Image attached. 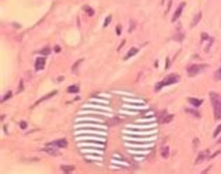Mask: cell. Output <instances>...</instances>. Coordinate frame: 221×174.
Segmentation results:
<instances>
[{
	"label": "cell",
	"instance_id": "2e32d148",
	"mask_svg": "<svg viewBox=\"0 0 221 174\" xmlns=\"http://www.w3.org/2000/svg\"><path fill=\"white\" fill-rule=\"evenodd\" d=\"M60 169H62V171H66V173H70V171L74 170V167L73 166H62Z\"/></svg>",
	"mask_w": 221,
	"mask_h": 174
},
{
	"label": "cell",
	"instance_id": "4316f807",
	"mask_svg": "<svg viewBox=\"0 0 221 174\" xmlns=\"http://www.w3.org/2000/svg\"><path fill=\"white\" fill-rule=\"evenodd\" d=\"M193 145L196 146V145H199V139H193Z\"/></svg>",
	"mask_w": 221,
	"mask_h": 174
},
{
	"label": "cell",
	"instance_id": "d4e9b609",
	"mask_svg": "<svg viewBox=\"0 0 221 174\" xmlns=\"http://www.w3.org/2000/svg\"><path fill=\"white\" fill-rule=\"evenodd\" d=\"M20 126L23 128V129H25V128H27V124H25V122H21V124H20Z\"/></svg>",
	"mask_w": 221,
	"mask_h": 174
},
{
	"label": "cell",
	"instance_id": "5b68a950",
	"mask_svg": "<svg viewBox=\"0 0 221 174\" xmlns=\"http://www.w3.org/2000/svg\"><path fill=\"white\" fill-rule=\"evenodd\" d=\"M183 7H185V3H181L179 6H178V8L175 10V13H174V17H172V21H176V20L181 17V13H182Z\"/></svg>",
	"mask_w": 221,
	"mask_h": 174
},
{
	"label": "cell",
	"instance_id": "7c38bea8",
	"mask_svg": "<svg viewBox=\"0 0 221 174\" xmlns=\"http://www.w3.org/2000/svg\"><path fill=\"white\" fill-rule=\"evenodd\" d=\"M185 111H186L187 114H191V115L196 117V118H200V114H199V111H194V110H191V108H185Z\"/></svg>",
	"mask_w": 221,
	"mask_h": 174
},
{
	"label": "cell",
	"instance_id": "8992f818",
	"mask_svg": "<svg viewBox=\"0 0 221 174\" xmlns=\"http://www.w3.org/2000/svg\"><path fill=\"white\" fill-rule=\"evenodd\" d=\"M48 145H50V146H57V147H66L67 146V140L66 139H57V140H55V142H52V143H48Z\"/></svg>",
	"mask_w": 221,
	"mask_h": 174
},
{
	"label": "cell",
	"instance_id": "ffe728a7",
	"mask_svg": "<svg viewBox=\"0 0 221 174\" xmlns=\"http://www.w3.org/2000/svg\"><path fill=\"white\" fill-rule=\"evenodd\" d=\"M110 21H112V17H110V16H108L107 18H105V21H104V27H108V24H109Z\"/></svg>",
	"mask_w": 221,
	"mask_h": 174
},
{
	"label": "cell",
	"instance_id": "ba28073f",
	"mask_svg": "<svg viewBox=\"0 0 221 174\" xmlns=\"http://www.w3.org/2000/svg\"><path fill=\"white\" fill-rule=\"evenodd\" d=\"M45 62H46V59H45V58H38V59H37V62H35V70H41V69H43V66H45Z\"/></svg>",
	"mask_w": 221,
	"mask_h": 174
},
{
	"label": "cell",
	"instance_id": "44dd1931",
	"mask_svg": "<svg viewBox=\"0 0 221 174\" xmlns=\"http://www.w3.org/2000/svg\"><path fill=\"white\" fill-rule=\"evenodd\" d=\"M172 118H174V117H172V115H167V117H165V118H162V122H171V121H172Z\"/></svg>",
	"mask_w": 221,
	"mask_h": 174
},
{
	"label": "cell",
	"instance_id": "d6986e66",
	"mask_svg": "<svg viewBox=\"0 0 221 174\" xmlns=\"http://www.w3.org/2000/svg\"><path fill=\"white\" fill-rule=\"evenodd\" d=\"M220 132H221V124L218 125L217 128H216V131L213 132V136H214V138H217V136H218V133H220Z\"/></svg>",
	"mask_w": 221,
	"mask_h": 174
},
{
	"label": "cell",
	"instance_id": "ac0fdd59",
	"mask_svg": "<svg viewBox=\"0 0 221 174\" xmlns=\"http://www.w3.org/2000/svg\"><path fill=\"white\" fill-rule=\"evenodd\" d=\"M83 8H84V11L87 13L88 16H92V14H94V11H92V8H90V7H88V6H84Z\"/></svg>",
	"mask_w": 221,
	"mask_h": 174
},
{
	"label": "cell",
	"instance_id": "484cf974",
	"mask_svg": "<svg viewBox=\"0 0 221 174\" xmlns=\"http://www.w3.org/2000/svg\"><path fill=\"white\" fill-rule=\"evenodd\" d=\"M116 34H120V25H118V27H116Z\"/></svg>",
	"mask_w": 221,
	"mask_h": 174
},
{
	"label": "cell",
	"instance_id": "3957f363",
	"mask_svg": "<svg viewBox=\"0 0 221 174\" xmlns=\"http://www.w3.org/2000/svg\"><path fill=\"white\" fill-rule=\"evenodd\" d=\"M207 66L206 65H200V63H196V65H192L187 67V74L191 76V77H193V76H196V74H199L200 72H203V70L206 69Z\"/></svg>",
	"mask_w": 221,
	"mask_h": 174
},
{
	"label": "cell",
	"instance_id": "4fadbf2b",
	"mask_svg": "<svg viewBox=\"0 0 221 174\" xmlns=\"http://www.w3.org/2000/svg\"><path fill=\"white\" fill-rule=\"evenodd\" d=\"M45 152L48 153V155H52V156H56L57 155V150H56V149H50L49 145H48V147L45 149Z\"/></svg>",
	"mask_w": 221,
	"mask_h": 174
},
{
	"label": "cell",
	"instance_id": "6da1fadb",
	"mask_svg": "<svg viewBox=\"0 0 221 174\" xmlns=\"http://www.w3.org/2000/svg\"><path fill=\"white\" fill-rule=\"evenodd\" d=\"M210 100L214 110V120H221V96L216 91H210Z\"/></svg>",
	"mask_w": 221,
	"mask_h": 174
},
{
	"label": "cell",
	"instance_id": "277c9868",
	"mask_svg": "<svg viewBox=\"0 0 221 174\" xmlns=\"http://www.w3.org/2000/svg\"><path fill=\"white\" fill-rule=\"evenodd\" d=\"M209 157H210L209 150H203V152H200V153H199V156L196 157L194 163H196V164H200V163H202L203 160H206V159H209Z\"/></svg>",
	"mask_w": 221,
	"mask_h": 174
},
{
	"label": "cell",
	"instance_id": "e0dca14e",
	"mask_svg": "<svg viewBox=\"0 0 221 174\" xmlns=\"http://www.w3.org/2000/svg\"><path fill=\"white\" fill-rule=\"evenodd\" d=\"M214 79H216V80H221V67L218 70H216V73H214Z\"/></svg>",
	"mask_w": 221,
	"mask_h": 174
},
{
	"label": "cell",
	"instance_id": "8fae6325",
	"mask_svg": "<svg viewBox=\"0 0 221 174\" xmlns=\"http://www.w3.org/2000/svg\"><path fill=\"white\" fill-rule=\"evenodd\" d=\"M200 18H202V13L199 11L197 14H196V16H194L193 21H192V23H191V27H194V25H196V24H197L199 21H200Z\"/></svg>",
	"mask_w": 221,
	"mask_h": 174
},
{
	"label": "cell",
	"instance_id": "7a4b0ae2",
	"mask_svg": "<svg viewBox=\"0 0 221 174\" xmlns=\"http://www.w3.org/2000/svg\"><path fill=\"white\" fill-rule=\"evenodd\" d=\"M178 80H179V76H178V74H168L164 80H161L160 83L155 86V90H157V91H160L162 87H165V86H169V84H175Z\"/></svg>",
	"mask_w": 221,
	"mask_h": 174
},
{
	"label": "cell",
	"instance_id": "30bf717a",
	"mask_svg": "<svg viewBox=\"0 0 221 174\" xmlns=\"http://www.w3.org/2000/svg\"><path fill=\"white\" fill-rule=\"evenodd\" d=\"M137 52H139V49H137V48H132V49H130L129 52H127V54L125 55V58H123V59H125V61H127V59H130V58H132V56H134V55L137 54Z\"/></svg>",
	"mask_w": 221,
	"mask_h": 174
},
{
	"label": "cell",
	"instance_id": "83f0119b",
	"mask_svg": "<svg viewBox=\"0 0 221 174\" xmlns=\"http://www.w3.org/2000/svg\"><path fill=\"white\" fill-rule=\"evenodd\" d=\"M55 52H60V48H59V47H55Z\"/></svg>",
	"mask_w": 221,
	"mask_h": 174
},
{
	"label": "cell",
	"instance_id": "f1b7e54d",
	"mask_svg": "<svg viewBox=\"0 0 221 174\" xmlns=\"http://www.w3.org/2000/svg\"><path fill=\"white\" fill-rule=\"evenodd\" d=\"M216 142H217V143H221V138H220V139H218V140H216Z\"/></svg>",
	"mask_w": 221,
	"mask_h": 174
},
{
	"label": "cell",
	"instance_id": "52a82bcc",
	"mask_svg": "<svg viewBox=\"0 0 221 174\" xmlns=\"http://www.w3.org/2000/svg\"><path fill=\"white\" fill-rule=\"evenodd\" d=\"M187 101H189V104L193 105L194 108H197V107H200L203 104V100H200V98H192V97H189Z\"/></svg>",
	"mask_w": 221,
	"mask_h": 174
},
{
	"label": "cell",
	"instance_id": "9c48e42d",
	"mask_svg": "<svg viewBox=\"0 0 221 174\" xmlns=\"http://www.w3.org/2000/svg\"><path fill=\"white\" fill-rule=\"evenodd\" d=\"M55 94H57V91H56V90H55V91H52V93H48V94H46V96H43V97H42V98H39V100L37 101V103H35V105L41 104L42 101H45V100H48V98H50V97H53Z\"/></svg>",
	"mask_w": 221,
	"mask_h": 174
},
{
	"label": "cell",
	"instance_id": "603a6c76",
	"mask_svg": "<svg viewBox=\"0 0 221 174\" xmlns=\"http://www.w3.org/2000/svg\"><path fill=\"white\" fill-rule=\"evenodd\" d=\"M49 52H50L49 48H45V49H42V51H41V54H42V55H48Z\"/></svg>",
	"mask_w": 221,
	"mask_h": 174
},
{
	"label": "cell",
	"instance_id": "7402d4cb",
	"mask_svg": "<svg viewBox=\"0 0 221 174\" xmlns=\"http://www.w3.org/2000/svg\"><path fill=\"white\" fill-rule=\"evenodd\" d=\"M10 97H11V91H7V94H6V96H4L3 98H2V101H6V100H8Z\"/></svg>",
	"mask_w": 221,
	"mask_h": 174
},
{
	"label": "cell",
	"instance_id": "5bb4252c",
	"mask_svg": "<svg viewBox=\"0 0 221 174\" xmlns=\"http://www.w3.org/2000/svg\"><path fill=\"white\" fill-rule=\"evenodd\" d=\"M78 86H70V87H67V93H77V91H78Z\"/></svg>",
	"mask_w": 221,
	"mask_h": 174
},
{
	"label": "cell",
	"instance_id": "cb8c5ba5",
	"mask_svg": "<svg viewBox=\"0 0 221 174\" xmlns=\"http://www.w3.org/2000/svg\"><path fill=\"white\" fill-rule=\"evenodd\" d=\"M81 62H83V61H78V62H77V63H76V65L73 66V72H76V70H77V66L80 65V63H81Z\"/></svg>",
	"mask_w": 221,
	"mask_h": 174
},
{
	"label": "cell",
	"instance_id": "9a60e30c",
	"mask_svg": "<svg viewBox=\"0 0 221 174\" xmlns=\"http://www.w3.org/2000/svg\"><path fill=\"white\" fill-rule=\"evenodd\" d=\"M161 155H162V157H164V159H167L168 155H169V147L165 146L164 149H162V152H161Z\"/></svg>",
	"mask_w": 221,
	"mask_h": 174
}]
</instances>
